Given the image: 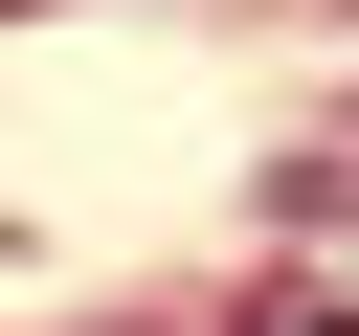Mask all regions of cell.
Segmentation results:
<instances>
[{"mask_svg":"<svg viewBox=\"0 0 359 336\" xmlns=\"http://www.w3.org/2000/svg\"><path fill=\"white\" fill-rule=\"evenodd\" d=\"M247 336H359V314H337V291H269V314H247Z\"/></svg>","mask_w":359,"mask_h":336,"instance_id":"6da1fadb","label":"cell"}]
</instances>
